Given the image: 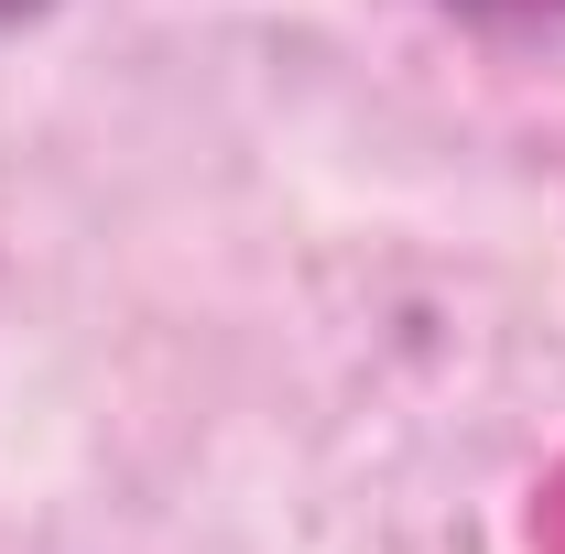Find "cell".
Wrapping results in <instances>:
<instances>
[{
    "label": "cell",
    "instance_id": "6da1fadb",
    "mask_svg": "<svg viewBox=\"0 0 565 554\" xmlns=\"http://www.w3.org/2000/svg\"><path fill=\"white\" fill-rule=\"evenodd\" d=\"M457 11H490V22H565V0H457Z\"/></svg>",
    "mask_w": 565,
    "mask_h": 554
},
{
    "label": "cell",
    "instance_id": "7a4b0ae2",
    "mask_svg": "<svg viewBox=\"0 0 565 554\" xmlns=\"http://www.w3.org/2000/svg\"><path fill=\"white\" fill-rule=\"evenodd\" d=\"M33 11H44V0H0V33H11V22H33Z\"/></svg>",
    "mask_w": 565,
    "mask_h": 554
}]
</instances>
